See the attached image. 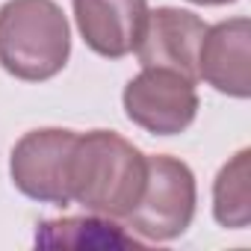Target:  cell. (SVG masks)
I'll list each match as a JSON object with an SVG mask.
<instances>
[{"label": "cell", "mask_w": 251, "mask_h": 251, "mask_svg": "<svg viewBox=\"0 0 251 251\" xmlns=\"http://www.w3.org/2000/svg\"><path fill=\"white\" fill-rule=\"evenodd\" d=\"M124 115L151 136H177L198 115L195 80L169 68H142L121 92Z\"/></svg>", "instance_id": "5b68a950"}, {"label": "cell", "mask_w": 251, "mask_h": 251, "mask_svg": "<svg viewBox=\"0 0 251 251\" xmlns=\"http://www.w3.org/2000/svg\"><path fill=\"white\" fill-rule=\"evenodd\" d=\"M148 172V154L115 130L77 133L71 154V204L86 213L124 219L139 201Z\"/></svg>", "instance_id": "6da1fadb"}, {"label": "cell", "mask_w": 251, "mask_h": 251, "mask_svg": "<svg viewBox=\"0 0 251 251\" xmlns=\"http://www.w3.org/2000/svg\"><path fill=\"white\" fill-rule=\"evenodd\" d=\"M213 216L227 230L251 225V151H236L213 180Z\"/></svg>", "instance_id": "30bf717a"}, {"label": "cell", "mask_w": 251, "mask_h": 251, "mask_svg": "<svg viewBox=\"0 0 251 251\" xmlns=\"http://www.w3.org/2000/svg\"><path fill=\"white\" fill-rule=\"evenodd\" d=\"M74 142L77 133L65 127H39L24 133L9 157V175L15 189L39 204L68 207L71 204L68 175H71Z\"/></svg>", "instance_id": "277c9868"}, {"label": "cell", "mask_w": 251, "mask_h": 251, "mask_svg": "<svg viewBox=\"0 0 251 251\" xmlns=\"http://www.w3.org/2000/svg\"><path fill=\"white\" fill-rule=\"evenodd\" d=\"M198 80L227 98L251 95V21L227 18L207 27L198 48Z\"/></svg>", "instance_id": "52a82bcc"}, {"label": "cell", "mask_w": 251, "mask_h": 251, "mask_svg": "<svg viewBox=\"0 0 251 251\" xmlns=\"http://www.w3.org/2000/svg\"><path fill=\"white\" fill-rule=\"evenodd\" d=\"M198 186L192 169L169 154L148 157L145 186L136 207L124 216V227L142 242H169L189 230L195 219Z\"/></svg>", "instance_id": "3957f363"}, {"label": "cell", "mask_w": 251, "mask_h": 251, "mask_svg": "<svg viewBox=\"0 0 251 251\" xmlns=\"http://www.w3.org/2000/svg\"><path fill=\"white\" fill-rule=\"evenodd\" d=\"M195 6H227V3H236V0H189Z\"/></svg>", "instance_id": "8fae6325"}, {"label": "cell", "mask_w": 251, "mask_h": 251, "mask_svg": "<svg viewBox=\"0 0 251 251\" xmlns=\"http://www.w3.org/2000/svg\"><path fill=\"white\" fill-rule=\"evenodd\" d=\"M207 33V24L201 15L177 6H160L148 12L136 56L142 68H169L198 83V48Z\"/></svg>", "instance_id": "8992f818"}, {"label": "cell", "mask_w": 251, "mask_h": 251, "mask_svg": "<svg viewBox=\"0 0 251 251\" xmlns=\"http://www.w3.org/2000/svg\"><path fill=\"white\" fill-rule=\"evenodd\" d=\"M71 56V27L53 0H6L0 6V68L24 83L56 77Z\"/></svg>", "instance_id": "7a4b0ae2"}, {"label": "cell", "mask_w": 251, "mask_h": 251, "mask_svg": "<svg viewBox=\"0 0 251 251\" xmlns=\"http://www.w3.org/2000/svg\"><path fill=\"white\" fill-rule=\"evenodd\" d=\"M36 245L42 248H139L142 239L127 233L106 216H68L56 222H42L36 230Z\"/></svg>", "instance_id": "9c48e42d"}, {"label": "cell", "mask_w": 251, "mask_h": 251, "mask_svg": "<svg viewBox=\"0 0 251 251\" xmlns=\"http://www.w3.org/2000/svg\"><path fill=\"white\" fill-rule=\"evenodd\" d=\"M71 6L89 50L103 59H121L136 50L148 0H71Z\"/></svg>", "instance_id": "ba28073f"}]
</instances>
